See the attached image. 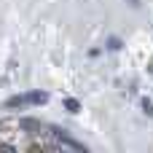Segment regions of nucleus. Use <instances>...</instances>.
Wrapping results in <instances>:
<instances>
[{
  "instance_id": "f257e3e1",
  "label": "nucleus",
  "mask_w": 153,
  "mask_h": 153,
  "mask_svg": "<svg viewBox=\"0 0 153 153\" xmlns=\"http://www.w3.org/2000/svg\"><path fill=\"white\" fill-rule=\"evenodd\" d=\"M19 129H24L27 134H40V121H35V118H19Z\"/></svg>"
},
{
  "instance_id": "6e6552de",
  "label": "nucleus",
  "mask_w": 153,
  "mask_h": 153,
  "mask_svg": "<svg viewBox=\"0 0 153 153\" xmlns=\"http://www.w3.org/2000/svg\"><path fill=\"white\" fill-rule=\"evenodd\" d=\"M148 70H151V73H153V62H151V67H148Z\"/></svg>"
},
{
  "instance_id": "7ed1b4c3",
  "label": "nucleus",
  "mask_w": 153,
  "mask_h": 153,
  "mask_svg": "<svg viewBox=\"0 0 153 153\" xmlns=\"http://www.w3.org/2000/svg\"><path fill=\"white\" fill-rule=\"evenodd\" d=\"M22 105H27V97H22V94H16V97L5 100V108H22Z\"/></svg>"
},
{
  "instance_id": "0eeeda50",
  "label": "nucleus",
  "mask_w": 153,
  "mask_h": 153,
  "mask_svg": "<svg viewBox=\"0 0 153 153\" xmlns=\"http://www.w3.org/2000/svg\"><path fill=\"white\" fill-rule=\"evenodd\" d=\"M129 3H132V5H134V8H137V5H140V0H129Z\"/></svg>"
},
{
  "instance_id": "20e7f679",
  "label": "nucleus",
  "mask_w": 153,
  "mask_h": 153,
  "mask_svg": "<svg viewBox=\"0 0 153 153\" xmlns=\"http://www.w3.org/2000/svg\"><path fill=\"white\" fill-rule=\"evenodd\" d=\"M65 108H67V110H70V113H78V110H81V102H78V100H73V97H70V100H65Z\"/></svg>"
},
{
  "instance_id": "39448f33",
  "label": "nucleus",
  "mask_w": 153,
  "mask_h": 153,
  "mask_svg": "<svg viewBox=\"0 0 153 153\" xmlns=\"http://www.w3.org/2000/svg\"><path fill=\"white\" fill-rule=\"evenodd\" d=\"M140 105H143V113H145V116H151V118H153V102H151V100H143Z\"/></svg>"
},
{
  "instance_id": "f03ea898",
  "label": "nucleus",
  "mask_w": 153,
  "mask_h": 153,
  "mask_svg": "<svg viewBox=\"0 0 153 153\" xmlns=\"http://www.w3.org/2000/svg\"><path fill=\"white\" fill-rule=\"evenodd\" d=\"M27 97V105H43L48 97H46V91H30V94H24Z\"/></svg>"
},
{
  "instance_id": "423d86ee",
  "label": "nucleus",
  "mask_w": 153,
  "mask_h": 153,
  "mask_svg": "<svg viewBox=\"0 0 153 153\" xmlns=\"http://www.w3.org/2000/svg\"><path fill=\"white\" fill-rule=\"evenodd\" d=\"M108 48H110V51H118V48H121V40H118V38H110V40H108Z\"/></svg>"
}]
</instances>
